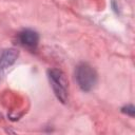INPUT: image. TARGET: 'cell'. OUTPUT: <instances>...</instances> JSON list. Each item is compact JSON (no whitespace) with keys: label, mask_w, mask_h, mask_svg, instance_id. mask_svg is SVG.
I'll list each match as a JSON object with an SVG mask.
<instances>
[{"label":"cell","mask_w":135,"mask_h":135,"mask_svg":"<svg viewBox=\"0 0 135 135\" xmlns=\"http://www.w3.org/2000/svg\"><path fill=\"white\" fill-rule=\"evenodd\" d=\"M121 111H122V113H124V114H127V115L133 117V116H134V112H135V108H134L133 104H128V105L123 107V108L121 109Z\"/></svg>","instance_id":"5"},{"label":"cell","mask_w":135,"mask_h":135,"mask_svg":"<svg viewBox=\"0 0 135 135\" xmlns=\"http://www.w3.org/2000/svg\"><path fill=\"white\" fill-rule=\"evenodd\" d=\"M75 79L82 91L90 92L96 85L97 73L89 63L82 62L76 66Z\"/></svg>","instance_id":"2"},{"label":"cell","mask_w":135,"mask_h":135,"mask_svg":"<svg viewBox=\"0 0 135 135\" xmlns=\"http://www.w3.org/2000/svg\"><path fill=\"white\" fill-rule=\"evenodd\" d=\"M18 41H19V43L22 46H24V47L33 51L38 45L39 35H38V33L36 31L26 28V30L21 31L18 34Z\"/></svg>","instance_id":"4"},{"label":"cell","mask_w":135,"mask_h":135,"mask_svg":"<svg viewBox=\"0 0 135 135\" xmlns=\"http://www.w3.org/2000/svg\"><path fill=\"white\" fill-rule=\"evenodd\" d=\"M47 78L58 100L62 103H65L69 95V83L64 73L58 69H51L47 71Z\"/></svg>","instance_id":"1"},{"label":"cell","mask_w":135,"mask_h":135,"mask_svg":"<svg viewBox=\"0 0 135 135\" xmlns=\"http://www.w3.org/2000/svg\"><path fill=\"white\" fill-rule=\"evenodd\" d=\"M19 56V52L16 49H5L0 53V80L6 70L15 63Z\"/></svg>","instance_id":"3"}]
</instances>
